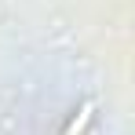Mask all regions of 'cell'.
I'll use <instances>...</instances> for the list:
<instances>
[{"label":"cell","mask_w":135,"mask_h":135,"mask_svg":"<svg viewBox=\"0 0 135 135\" xmlns=\"http://www.w3.org/2000/svg\"><path fill=\"white\" fill-rule=\"evenodd\" d=\"M91 113H95V102H84V106L77 110V117L69 120V128H66L62 135H80V132H84V124L91 120Z\"/></svg>","instance_id":"cell-1"}]
</instances>
